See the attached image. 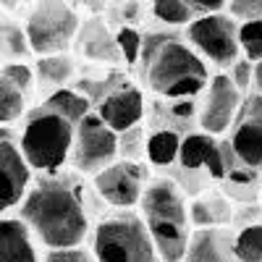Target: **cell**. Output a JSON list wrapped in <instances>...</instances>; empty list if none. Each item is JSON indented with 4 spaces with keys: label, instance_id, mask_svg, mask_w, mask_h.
I'll return each mask as SVG.
<instances>
[{
    "label": "cell",
    "instance_id": "1",
    "mask_svg": "<svg viewBox=\"0 0 262 262\" xmlns=\"http://www.w3.org/2000/svg\"><path fill=\"white\" fill-rule=\"evenodd\" d=\"M92 196H97L95 186H86L84 176L74 168L37 173L18 205V217L45 249L79 247L95 228Z\"/></svg>",
    "mask_w": 262,
    "mask_h": 262
},
{
    "label": "cell",
    "instance_id": "2",
    "mask_svg": "<svg viewBox=\"0 0 262 262\" xmlns=\"http://www.w3.org/2000/svg\"><path fill=\"white\" fill-rule=\"evenodd\" d=\"M92 111V102L74 86H60L24 113L18 147L34 173H53L69 165V152L79 121Z\"/></svg>",
    "mask_w": 262,
    "mask_h": 262
},
{
    "label": "cell",
    "instance_id": "3",
    "mask_svg": "<svg viewBox=\"0 0 262 262\" xmlns=\"http://www.w3.org/2000/svg\"><path fill=\"white\" fill-rule=\"evenodd\" d=\"M139 71L152 95L163 100L200 97L210 81V66L196 53L186 37L176 29L147 32L142 42Z\"/></svg>",
    "mask_w": 262,
    "mask_h": 262
},
{
    "label": "cell",
    "instance_id": "4",
    "mask_svg": "<svg viewBox=\"0 0 262 262\" xmlns=\"http://www.w3.org/2000/svg\"><path fill=\"white\" fill-rule=\"evenodd\" d=\"M137 207L158 247L160 259L184 262L191 236V217L184 189L173 179H149Z\"/></svg>",
    "mask_w": 262,
    "mask_h": 262
},
{
    "label": "cell",
    "instance_id": "5",
    "mask_svg": "<svg viewBox=\"0 0 262 262\" xmlns=\"http://www.w3.org/2000/svg\"><path fill=\"white\" fill-rule=\"evenodd\" d=\"M92 254L97 262H163L158 247L134 210H116L92 228Z\"/></svg>",
    "mask_w": 262,
    "mask_h": 262
},
{
    "label": "cell",
    "instance_id": "6",
    "mask_svg": "<svg viewBox=\"0 0 262 262\" xmlns=\"http://www.w3.org/2000/svg\"><path fill=\"white\" fill-rule=\"evenodd\" d=\"M81 18L69 0H37L27 16V39L34 55H50L74 48Z\"/></svg>",
    "mask_w": 262,
    "mask_h": 262
},
{
    "label": "cell",
    "instance_id": "7",
    "mask_svg": "<svg viewBox=\"0 0 262 262\" xmlns=\"http://www.w3.org/2000/svg\"><path fill=\"white\" fill-rule=\"evenodd\" d=\"M186 42L207 60V66L212 63L217 71H228L236 58L242 55L238 21L226 11L194 16L186 24Z\"/></svg>",
    "mask_w": 262,
    "mask_h": 262
},
{
    "label": "cell",
    "instance_id": "8",
    "mask_svg": "<svg viewBox=\"0 0 262 262\" xmlns=\"http://www.w3.org/2000/svg\"><path fill=\"white\" fill-rule=\"evenodd\" d=\"M113 160H118V134L95 111H90L74 131L69 168L81 176H95Z\"/></svg>",
    "mask_w": 262,
    "mask_h": 262
},
{
    "label": "cell",
    "instance_id": "9",
    "mask_svg": "<svg viewBox=\"0 0 262 262\" xmlns=\"http://www.w3.org/2000/svg\"><path fill=\"white\" fill-rule=\"evenodd\" d=\"M92 179V186L97 196L113 210H134L142 200V191L149 181V168L139 160L118 158L111 165L97 170Z\"/></svg>",
    "mask_w": 262,
    "mask_h": 262
},
{
    "label": "cell",
    "instance_id": "10",
    "mask_svg": "<svg viewBox=\"0 0 262 262\" xmlns=\"http://www.w3.org/2000/svg\"><path fill=\"white\" fill-rule=\"evenodd\" d=\"M200 107H196V123L202 131L215 137H223L231 131L238 105L244 100V92L231 81V76L226 71H217L210 76L207 86L200 95Z\"/></svg>",
    "mask_w": 262,
    "mask_h": 262
},
{
    "label": "cell",
    "instance_id": "11",
    "mask_svg": "<svg viewBox=\"0 0 262 262\" xmlns=\"http://www.w3.org/2000/svg\"><path fill=\"white\" fill-rule=\"evenodd\" d=\"M228 134H231L228 144L233 158L242 165L262 173V95L257 92L244 95Z\"/></svg>",
    "mask_w": 262,
    "mask_h": 262
},
{
    "label": "cell",
    "instance_id": "12",
    "mask_svg": "<svg viewBox=\"0 0 262 262\" xmlns=\"http://www.w3.org/2000/svg\"><path fill=\"white\" fill-rule=\"evenodd\" d=\"M32 179L34 170L21 155L16 131L11 126H0V215L21 205Z\"/></svg>",
    "mask_w": 262,
    "mask_h": 262
},
{
    "label": "cell",
    "instance_id": "13",
    "mask_svg": "<svg viewBox=\"0 0 262 262\" xmlns=\"http://www.w3.org/2000/svg\"><path fill=\"white\" fill-rule=\"evenodd\" d=\"M228 158H233L231 144L221 142V137L207 134V131H191L181 139L179 160L184 170H202L207 179L223 181L228 176Z\"/></svg>",
    "mask_w": 262,
    "mask_h": 262
},
{
    "label": "cell",
    "instance_id": "14",
    "mask_svg": "<svg viewBox=\"0 0 262 262\" xmlns=\"http://www.w3.org/2000/svg\"><path fill=\"white\" fill-rule=\"evenodd\" d=\"M92 111L111 126L116 134H121V131L134 128V126L142 123V118H144V92L134 81L123 79L92 105Z\"/></svg>",
    "mask_w": 262,
    "mask_h": 262
},
{
    "label": "cell",
    "instance_id": "15",
    "mask_svg": "<svg viewBox=\"0 0 262 262\" xmlns=\"http://www.w3.org/2000/svg\"><path fill=\"white\" fill-rule=\"evenodd\" d=\"M34 92V69L29 63L0 66V126H11L29 111Z\"/></svg>",
    "mask_w": 262,
    "mask_h": 262
},
{
    "label": "cell",
    "instance_id": "16",
    "mask_svg": "<svg viewBox=\"0 0 262 262\" xmlns=\"http://www.w3.org/2000/svg\"><path fill=\"white\" fill-rule=\"evenodd\" d=\"M74 48L92 63H105V66L123 63L113 32L107 29L105 21L97 18V16H90L86 21H81L76 39H74Z\"/></svg>",
    "mask_w": 262,
    "mask_h": 262
},
{
    "label": "cell",
    "instance_id": "17",
    "mask_svg": "<svg viewBox=\"0 0 262 262\" xmlns=\"http://www.w3.org/2000/svg\"><path fill=\"white\" fill-rule=\"evenodd\" d=\"M184 262H238L233 252V236L223 226L194 228L186 244Z\"/></svg>",
    "mask_w": 262,
    "mask_h": 262
},
{
    "label": "cell",
    "instance_id": "18",
    "mask_svg": "<svg viewBox=\"0 0 262 262\" xmlns=\"http://www.w3.org/2000/svg\"><path fill=\"white\" fill-rule=\"evenodd\" d=\"M37 238L21 217H0V262H42Z\"/></svg>",
    "mask_w": 262,
    "mask_h": 262
},
{
    "label": "cell",
    "instance_id": "19",
    "mask_svg": "<svg viewBox=\"0 0 262 262\" xmlns=\"http://www.w3.org/2000/svg\"><path fill=\"white\" fill-rule=\"evenodd\" d=\"M34 69V92L50 95L60 86H69V81L76 76V60L69 50L50 53V55H37Z\"/></svg>",
    "mask_w": 262,
    "mask_h": 262
},
{
    "label": "cell",
    "instance_id": "20",
    "mask_svg": "<svg viewBox=\"0 0 262 262\" xmlns=\"http://www.w3.org/2000/svg\"><path fill=\"white\" fill-rule=\"evenodd\" d=\"M181 134L176 128H155L152 134H147L144 142V158L149 160V165L155 168H168L179 160V149H181Z\"/></svg>",
    "mask_w": 262,
    "mask_h": 262
},
{
    "label": "cell",
    "instance_id": "21",
    "mask_svg": "<svg viewBox=\"0 0 262 262\" xmlns=\"http://www.w3.org/2000/svg\"><path fill=\"white\" fill-rule=\"evenodd\" d=\"M32 48L27 39V29L18 21L0 16V60L3 63H29Z\"/></svg>",
    "mask_w": 262,
    "mask_h": 262
},
{
    "label": "cell",
    "instance_id": "22",
    "mask_svg": "<svg viewBox=\"0 0 262 262\" xmlns=\"http://www.w3.org/2000/svg\"><path fill=\"white\" fill-rule=\"evenodd\" d=\"M189 217L194 228L207 226H226L231 221V205L221 194H200L189 205Z\"/></svg>",
    "mask_w": 262,
    "mask_h": 262
},
{
    "label": "cell",
    "instance_id": "23",
    "mask_svg": "<svg viewBox=\"0 0 262 262\" xmlns=\"http://www.w3.org/2000/svg\"><path fill=\"white\" fill-rule=\"evenodd\" d=\"M233 252L238 262H262V217L257 223H247L233 236Z\"/></svg>",
    "mask_w": 262,
    "mask_h": 262
},
{
    "label": "cell",
    "instance_id": "24",
    "mask_svg": "<svg viewBox=\"0 0 262 262\" xmlns=\"http://www.w3.org/2000/svg\"><path fill=\"white\" fill-rule=\"evenodd\" d=\"M149 11L163 27L170 29L186 27L194 18V11L186 6V0H149Z\"/></svg>",
    "mask_w": 262,
    "mask_h": 262
},
{
    "label": "cell",
    "instance_id": "25",
    "mask_svg": "<svg viewBox=\"0 0 262 262\" xmlns=\"http://www.w3.org/2000/svg\"><path fill=\"white\" fill-rule=\"evenodd\" d=\"M238 50L252 63L262 60V18L238 21Z\"/></svg>",
    "mask_w": 262,
    "mask_h": 262
},
{
    "label": "cell",
    "instance_id": "26",
    "mask_svg": "<svg viewBox=\"0 0 262 262\" xmlns=\"http://www.w3.org/2000/svg\"><path fill=\"white\" fill-rule=\"evenodd\" d=\"M116 37V45H118V53H121V60L126 66H137L139 63V55H142V42H144V32H139L137 27L131 24H123L113 32Z\"/></svg>",
    "mask_w": 262,
    "mask_h": 262
},
{
    "label": "cell",
    "instance_id": "27",
    "mask_svg": "<svg viewBox=\"0 0 262 262\" xmlns=\"http://www.w3.org/2000/svg\"><path fill=\"white\" fill-rule=\"evenodd\" d=\"M42 262H97V259L92 249H84L79 244V247H66V249H48Z\"/></svg>",
    "mask_w": 262,
    "mask_h": 262
},
{
    "label": "cell",
    "instance_id": "28",
    "mask_svg": "<svg viewBox=\"0 0 262 262\" xmlns=\"http://www.w3.org/2000/svg\"><path fill=\"white\" fill-rule=\"evenodd\" d=\"M226 13H231L236 21L262 18V0H228Z\"/></svg>",
    "mask_w": 262,
    "mask_h": 262
},
{
    "label": "cell",
    "instance_id": "29",
    "mask_svg": "<svg viewBox=\"0 0 262 262\" xmlns=\"http://www.w3.org/2000/svg\"><path fill=\"white\" fill-rule=\"evenodd\" d=\"M252 69H254V63H252V60H247L244 55H238V58H236V63L231 66V74H228V76H231V81H233V84H236L244 95L252 90Z\"/></svg>",
    "mask_w": 262,
    "mask_h": 262
},
{
    "label": "cell",
    "instance_id": "30",
    "mask_svg": "<svg viewBox=\"0 0 262 262\" xmlns=\"http://www.w3.org/2000/svg\"><path fill=\"white\" fill-rule=\"evenodd\" d=\"M228 0H186V6L194 11V16L202 13H215V11H226Z\"/></svg>",
    "mask_w": 262,
    "mask_h": 262
},
{
    "label": "cell",
    "instance_id": "31",
    "mask_svg": "<svg viewBox=\"0 0 262 262\" xmlns=\"http://www.w3.org/2000/svg\"><path fill=\"white\" fill-rule=\"evenodd\" d=\"M252 90L257 95H262V60H257L254 69H252Z\"/></svg>",
    "mask_w": 262,
    "mask_h": 262
},
{
    "label": "cell",
    "instance_id": "32",
    "mask_svg": "<svg viewBox=\"0 0 262 262\" xmlns=\"http://www.w3.org/2000/svg\"><path fill=\"white\" fill-rule=\"evenodd\" d=\"M0 66H3V60H0Z\"/></svg>",
    "mask_w": 262,
    "mask_h": 262
}]
</instances>
